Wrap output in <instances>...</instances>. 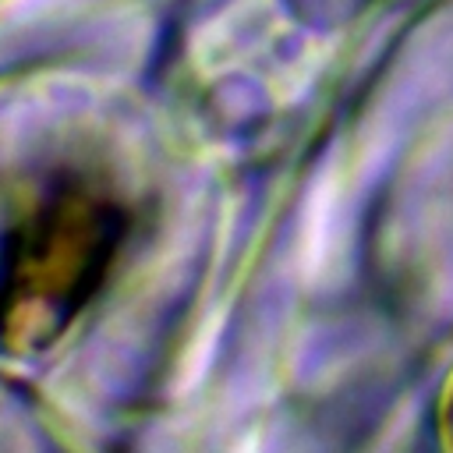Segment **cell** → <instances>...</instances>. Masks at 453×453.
Listing matches in <instances>:
<instances>
[{
	"instance_id": "6da1fadb",
	"label": "cell",
	"mask_w": 453,
	"mask_h": 453,
	"mask_svg": "<svg viewBox=\"0 0 453 453\" xmlns=\"http://www.w3.org/2000/svg\"><path fill=\"white\" fill-rule=\"evenodd\" d=\"M127 230L124 209L85 180L42 195L7 234L0 255V336L42 347L103 287Z\"/></svg>"
}]
</instances>
